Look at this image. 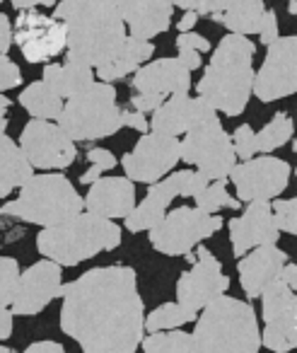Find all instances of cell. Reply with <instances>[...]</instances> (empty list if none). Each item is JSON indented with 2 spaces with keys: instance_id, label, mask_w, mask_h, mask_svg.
Returning a JSON list of instances; mask_svg holds the SVG:
<instances>
[{
  "instance_id": "c3c4849f",
  "label": "cell",
  "mask_w": 297,
  "mask_h": 353,
  "mask_svg": "<svg viewBox=\"0 0 297 353\" xmlns=\"http://www.w3.org/2000/svg\"><path fill=\"white\" fill-rule=\"evenodd\" d=\"M280 281H283V283H285L290 290H297V266L292 264V261H287V264L283 266Z\"/></svg>"
},
{
  "instance_id": "4dcf8cb0",
  "label": "cell",
  "mask_w": 297,
  "mask_h": 353,
  "mask_svg": "<svg viewBox=\"0 0 297 353\" xmlns=\"http://www.w3.org/2000/svg\"><path fill=\"white\" fill-rule=\"evenodd\" d=\"M196 314L186 310L179 303H165L160 307H155L150 314L145 317V332L155 334V332H170V329H179L189 322H196Z\"/></svg>"
},
{
  "instance_id": "60d3db41",
  "label": "cell",
  "mask_w": 297,
  "mask_h": 353,
  "mask_svg": "<svg viewBox=\"0 0 297 353\" xmlns=\"http://www.w3.org/2000/svg\"><path fill=\"white\" fill-rule=\"evenodd\" d=\"M174 44H176V49H194V51H198V54L210 51V41L205 39V37L196 34V32H179Z\"/></svg>"
},
{
  "instance_id": "ab89813d",
  "label": "cell",
  "mask_w": 297,
  "mask_h": 353,
  "mask_svg": "<svg viewBox=\"0 0 297 353\" xmlns=\"http://www.w3.org/2000/svg\"><path fill=\"white\" fill-rule=\"evenodd\" d=\"M167 97H162V94H150V92H136L131 97V109H136V112L141 114H152L157 107H160L162 102H165Z\"/></svg>"
},
{
  "instance_id": "4316f807",
  "label": "cell",
  "mask_w": 297,
  "mask_h": 353,
  "mask_svg": "<svg viewBox=\"0 0 297 353\" xmlns=\"http://www.w3.org/2000/svg\"><path fill=\"white\" fill-rule=\"evenodd\" d=\"M30 176H34V167L22 155L20 145L0 133V199L10 196Z\"/></svg>"
},
{
  "instance_id": "ee69618b",
  "label": "cell",
  "mask_w": 297,
  "mask_h": 353,
  "mask_svg": "<svg viewBox=\"0 0 297 353\" xmlns=\"http://www.w3.org/2000/svg\"><path fill=\"white\" fill-rule=\"evenodd\" d=\"M176 61H179V63L184 65L189 73H194V70L201 68V54H198V51H194V49H179Z\"/></svg>"
},
{
  "instance_id": "d590c367",
  "label": "cell",
  "mask_w": 297,
  "mask_h": 353,
  "mask_svg": "<svg viewBox=\"0 0 297 353\" xmlns=\"http://www.w3.org/2000/svg\"><path fill=\"white\" fill-rule=\"evenodd\" d=\"M271 213L278 232L297 235V199H276L271 203Z\"/></svg>"
},
{
  "instance_id": "e0dca14e",
  "label": "cell",
  "mask_w": 297,
  "mask_h": 353,
  "mask_svg": "<svg viewBox=\"0 0 297 353\" xmlns=\"http://www.w3.org/2000/svg\"><path fill=\"white\" fill-rule=\"evenodd\" d=\"M227 288L229 279L223 274V264L215 259L210 250L198 247L191 269L176 281V303L191 312H198L215 298L227 293Z\"/></svg>"
},
{
  "instance_id": "f907efd6",
  "label": "cell",
  "mask_w": 297,
  "mask_h": 353,
  "mask_svg": "<svg viewBox=\"0 0 297 353\" xmlns=\"http://www.w3.org/2000/svg\"><path fill=\"white\" fill-rule=\"evenodd\" d=\"M196 22H198V15H196V12H184V17L176 22V27H179V32H191L196 27Z\"/></svg>"
},
{
  "instance_id": "7402d4cb",
  "label": "cell",
  "mask_w": 297,
  "mask_h": 353,
  "mask_svg": "<svg viewBox=\"0 0 297 353\" xmlns=\"http://www.w3.org/2000/svg\"><path fill=\"white\" fill-rule=\"evenodd\" d=\"M112 3L131 37L145 41L170 30L174 15V6L170 0H112Z\"/></svg>"
},
{
  "instance_id": "b9f144b4",
  "label": "cell",
  "mask_w": 297,
  "mask_h": 353,
  "mask_svg": "<svg viewBox=\"0 0 297 353\" xmlns=\"http://www.w3.org/2000/svg\"><path fill=\"white\" fill-rule=\"evenodd\" d=\"M121 123L138 133H147L150 131V121L145 119V114L136 112V109H121Z\"/></svg>"
},
{
  "instance_id": "1f68e13d",
  "label": "cell",
  "mask_w": 297,
  "mask_h": 353,
  "mask_svg": "<svg viewBox=\"0 0 297 353\" xmlns=\"http://www.w3.org/2000/svg\"><path fill=\"white\" fill-rule=\"evenodd\" d=\"M292 133H295V126H292L290 114L278 112L276 117H273L271 121H268L266 126L256 133V152L268 155V152L278 150V148H283L287 141H290Z\"/></svg>"
},
{
  "instance_id": "74e56055",
  "label": "cell",
  "mask_w": 297,
  "mask_h": 353,
  "mask_svg": "<svg viewBox=\"0 0 297 353\" xmlns=\"http://www.w3.org/2000/svg\"><path fill=\"white\" fill-rule=\"evenodd\" d=\"M22 85V73L10 59L8 54H0V92H6V90L12 88H20Z\"/></svg>"
},
{
  "instance_id": "816d5d0a",
  "label": "cell",
  "mask_w": 297,
  "mask_h": 353,
  "mask_svg": "<svg viewBox=\"0 0 297 353\" xmlns=\"http://www.w3.org/2000/svg\"><path fill=\"white\" fill-rule=\"evenodd\" d=\"M8 109H10V99L0 92V112H8Z\"/></svg>"
},
{
  "instance_id": "ba28073f",
  "label": "cell",
  "mask_w": 297,
  "mask_h": 353,
  "mask_svg": "<svg viewBox=\"0 0 297 353\" xmlns=\"http://www.w3.org/2000/svg\"><path fill=\"white\" fill-rule=\"evenodd\" d=\"M223 228V218L215 213H205L201 208L181 206L165 213L150 232V245L160 254L167 256H184L194 252L203 240L213 237Z\"/></svg>"
},
{
  "instance_id": "9f6ffc18",
  "label": "cell",
  "mask_w": 297,
  "mask_h": 353,
  "mask_svg": "<svg viewBox=\"0 0 297 353\" xmlns=\"http://www.w3.org/2000/svg\"><path fill=\"white\" fill-rule=\"evenodd\" d=\"M0 3H3V0H0Z\"/></svg>"
},
{
  "instance_id": "ffe728a7",
  "label": "cell",
  "mask_w": 297,
  "mask_h": 353,
  "mask_svg": "<svg viewBox=\"0 0 297 353\" xmlns=\"http://www.w3.org/2000/svg\"><path fill=\"white\" fill-rule=\"evenodd\" d=\"M215 117H218V112L210 104H205L201 97L172 94L152 112L150 131L165 133V136H184L194 126Z\"/></svg>"
},
{
  "instance_id": "603a6c76",
  "label": "cell",
  "mask_w": 297,
  "mask_h": 353,
  "mask_svg": "<svg viewBox=\"0 0 297 353\" xmlns=\"http://www.w3.org/2000/svg\"><path fill=\"white\" fill-rule=\"evenodd\" d=\"M85 208L107 221L126 218L136 208V182L128 176H99L97 182L90 184Z\"/></svg>"
},
{
  "instance_id": "11a10c76",
  "label": "cell",
  "mask_w": 297,
  "mask_h": 353,
  "mask_svg": "<svg viewBox=\"0 0 297 353\" xmlns=\"http://www.w3.org/2000/svg\"><path fill=\"white\" fill-rule=\"evenodd\" d=\"M0 353H15L12 348H6V346H0Z\"/></svg>"
},
{
  "instance_id": "7bdbcfd3",
  "label": "cell",
  "mask_w": 297,
  "mask_h": 353,
  "mask_svg": "<svg viewBox=\"0 0 297 353\" xmlns=\"http://www.w3.org/2000/svg\"><path fill=\"white\" fill-rule=\"evenodd\" d=\"M12 46V22L8 15L0 12V54H8Z\"/></svg>"
},
{
  "instance_id": "2e32d148",
  "label": "cell",
  "mask_w": 297,
  "mask_h": 353,
  "mask_svg": "<svg viewBox=\"0 0 297 353\" xmlns=\"http://www.w3.org/2000/svg\"><path fill=\"white\" fill-rule=\"evenodd\" d=\"M290 165L278 157L263 155L252 157L232 167L229 179L237 189V201L252 203V201H271L280 196L290 184Z\"/></svg>"
},
{
  "instance_id": "db71d44e",
  "label": "cell",
  "mask_w": 297,
  "mask_h": 353,
  "mask_svg": "<svg viewBox=\"0 0 297 353\" xmlns=\"http://www.w3.org/2000/svg\"><path fill=\"white\" fill-rule=\"evenodd\" d=\"M287 10H290V15H295V12H297V0H290V6H287Z\"/></svg>"
},
{
  "instance_id": "8fae6325",
  "label": "cell",
  "mask_w": 297,
  "mask_h": 353,
  "mask_svg": "<svg viewBox=\"0 0 297 353\" xmlns=\"http://www.w3.org/2000/svg\"><path fill=\"white\" fill-rule=\"evenodd\" d=\"M261 346L276 353L297 348V295L280 279L261 293Z\"/></svg>"
},
{
  "instance_id": "f6af8a7d",
  "label": "cell",
  "mask_w": 297,
  "mask_h": 353,
  "mask_svg": "<svg viewBox=\"0 0 297 353\" xmlns=\"http://www.w3.org/2000/svg\"><path fill=\"white\" fill-rule=\"evenodd\" d=\"M170 3L184 12H196L198 17H205V0H170Z\"/></svg>"
},
{
  "instance_id": "bcb514c9",
  "label": "cell",
  "mask_w": 297,
  "mask_h": 353,
  "mask_svg": "<svg viewBox=\"0 0 297 353\" xmlns=\"http://www.w3.org/2000/svg\"><path fill=\"white\" fill-rule=\"evenodd\" d=\"M25 353H65V348L59 341H34Z\"/></svg>"
},
{
  "instance_id": "e575fe53",
  "label": "cell",
  "mask_w": 297,
  "mask_h": 353,
  "mask_svg": "<svg viewBox=\"0 0 297 353\" xmlns=\"http://www.w3.org/2000/svg\"><path fill=\"white\" fill-rule=\"evenodd\" d=\"M85 157H88L92 167H90L88 172H83V174H80V182H83V184H94L99 176L104 174V172L114 170V167L119 165V160L114 157V152L112 150H104V148H90Z\"/></svg>"
},
{
  "instance_id": "7dc6e473",
  "label": "cell",
  "mask_w": 297,
  "mask_h": 353,
  "mask_svg": "<svg viewBox=\"0 0 297 353\" xmlns=\"http://www.w3.org/2000/svg\"><path fill=\"white\" fill-rule=\"evenodd\" d=\"M10 334H12V310L0 307V341L10 339Z\"/></svg>"
},
{
  "instance_id": "9c48e42d",
  "label": "cell",
  "mask_w": 297,
  "mask_h": 353,
  "mask_svg": "<svg viewBox=\"0 0 297 353\" xmlns=\"http://www.w3.org/2000/svg\"><path fill=\"white\" fill-rule=\"evenodd\" d=\"M179 148L181 160L186 165H194L201 174L208 176L210 182L227 179L232 167L237 165L232 141H229L227 131L223 128L218 117L186 131L184 138L179 141Z\"/></svg>"
},
{
  "instance_id": "d6986e66",
  "label": "cell",
  "mask_w": 297,
  "mask_h": 353,
  "mask_svg": "<svg viewBox=\"0 0 297 353\" xmlns=\"http://www.w3.org/2000/svg\"><path fill=\"white\" fill-rule=\"evenodd\" d=\"M229 242H232L234 256H244L254 247L276 245L280 232L273 223L271 201H252L247 203L242 216L229 221Z\"/></svg>"
},
{
  "instance_id": "5b68a950",
  "label": "cell",
  "mask_w": 297,
  "mask_h": 353,
  "mask_svg": "<svg viewBox=\"0 0 297 353\" xmlns=\"http://www.w3.org/2000/svg\"><path fill=\"white\" fill-rule=\"evenodd\" d=\"M121 245V228L114 221L78 213L70 221L54 228H44L37 235V250L44 259L59 266H78L102 252H112Z\"/></svg>"
},
{
  "instance_id": "44dd1931",
  "label": "cell",
  "mask_w": 297,
  "mask_h": 353,
  "mask_svg": "<svg viewBox=\"0 0 297 353\" xmlns=\"http://www.w3.org/2000/svg\"><path fill=\"white\" fill-rule=\"evenodd\" d=\"M287 264V254L278 245H263L249 250L244 256H239V283L247 298H261V293L280 279L283 266Z\"/></svg>"
},
{
  "instance_id": "8992f818",
  "label": "cell",
  "mask_w": 297,
  "mask_h": 353,
  "mask_svg": "<svg viewBox=\"0 0 297 353\" xmlns=\"http://www.w3.org/2000/svg\"><path fill=\"white\" fill-rule=\"evenodd\" d=\"M85 211V199L63 174H34L20 187V196L0 206V216L32 225L54 228Z\"/></svg>"
},
{
  "instance_id": "f5cc1de1",
  "label": "cell",
  "mask_w": 297,
  "mask_h": 353,
  "mask_svg": "<svg viewBox=\"0 0 297 353\" xmlns=\"http://www.w3.org/2000/svg\"><path fill=\"white\" fill-rule=\"evenodd\" d=\"M8 131V117L6 112H0V133H6Z\"/></svg>"
},
{
  "instance_id": "4fadbf2b",
  "label": "cell",
  "mask_w": 297,
  "mask_h": 353,
  "mask_svg": "<svg viewBox=\"0 0 297 353\" xmlns=\"http://www.w3.org/2000/svg\"><path fill=\"white\" fill-rule=\"evenodd\" d=\"M20 150L37 170H65L78 157L75 141L54 121L32 119L20 133Z\"/></svg>"
},
{
  "instance_id": "3957f363",
  "label": "cell",
  "mask_w": 297,
  "mask_h": 353,
  "mask_svg": "<svg viewBox=\"0 0 297 353\" xmlns=\"http://www.w3.org/2000/svg\"><path fill=\"white\" fill-rule=\"evenodd\" d=\"M254 41L242 34H227L213 51L203 78L196 90L205 104L227 117H239L247 109L254 85Z\"/></svg>"
},
{
  "instance_id": "30bf717a",
  "label": "cell",
  "mask_w": 297,
  "mask_h": 353,
  "mask_svg": "<svg viewBox=\"0 0 297 353\" xmlns=\"http://www.w3.org/2000/svg\"><path fill=\"white\" fill-rule=\"evenodd\" d=\"M208 176L201 174L198 170H181V172H172L170 176L160 179V182L150 184L147 189V196L141 203H136L131 213H128L123 221H126V230L128 232H143V230H152L157 223L165 218L167 206L174 201L176 196H191L201 194L208 187Z\"/></svg>"
},
{
  "instance_id": "d6a6232c",
  "label": "cell",
  "mask_w": 297,
  "mask_h": 353,
  "mask_svg": "<svg viewBox=\"0 0 297 353\" xmlns=\"http://www.w3.org/2000/svg\"><path fill=\"white\" fill-rule=\"evenodd\" d=\"M196 208L205 213H218L223 208H239V201L234 196H229L227 192V179H218V182H208V187L203 189L201 194L194 196Z\"/></svg>"
},
{
  "instance_id": "cb8c5ba5",
  "label": "cell",
  "mask_w": 297,
  "mask_h": 353,
  "mask_svg": "<svg viewBox=\"0 0 297 353\" xmlns=\"http://www.w3.org/2000/svg\"><path fill=\"white\" fill-rule=\"evenodd\" d=\"M136 92H150L172 97V94H189L191 73L176 59H160L141 65L131 80Z\"/></svg>"
},
{
  "instance_id": "52a82bcc",
  "label": "cell",
  "mask_w": 297,
  "mask_h": 353,
  "mask_svg": "<svg viewBox=\"0 0 297 353\" xmlns=\"http://www.w3.org/2000/svg\"><path fill=\"white\" fill-rule=\"evenodd\" d=\"M59 126L73 141H102L114 136L123 126L114 85L94 80L83 92L65 99Z\"/></svg>"
},
{
  "instance_id": "6da1fadb",
  "label": "cell",
  "mask_w": 297,
  "mask_h": 353,
  "mask_svg": "<svg viewBox=\"0 0 297 353\" xmlns=\"http://www.w3.org/2000/svg\"><path fill=\"white\" fill-rule=\"evenodd\" d=\"M61 329L85 353H136L145 305L131 266H97L61 290Z\"/></svg>"
},
{
  "instance_id": "836d02e7",
  "label": "cell",
  "mask_w": 297,
  "mask_h": 353,
  "mask_svg": "<svg viewBox=\"0 0 297 353\" xmlns=\"http://www.w3.org/2000/svg\"><path fill=\"white\" fill-rule=\"evenodd\" d=\"M20 264L12 256H0V307H10L20 283Z\"/></svg>"
},
{
  "instance_id": "8d00e7d4",
  "label": "cell",
  "mask_w": 297,
  "mask_h": 353,
  "mask_svg": "<svg viewBox=\"0 0 297 353\" xmlns=\"http://www.w3.org/2000/svg\"><path fill=\"white\" fill-rule=\"evenodd\" d=\"M232 141V150H234V157L239 160H252L256 155V133L249 123H242V126L234 128V133L229 136Z\"/></svg>"
},
{
  "instance_id": "83f0119b",
  "label": "cell",
  "mask_w": 297,
  "mask_h": 353,
  "mask_svg": "<svg viewBox=\"0 0 297 353\" xmlns=\"http://www.w3.org/2000/svg\"><path fill=\"white\" fill-rule=\"evenodd\" d=\"M41 80H44L59 97L70 99L94 83V68L83 65V63H73V61H65L63 65L49 63V65H44Z\"/></svg>"
},
{
  "instance_id": "484cf974",
  "label": "cell",
  "mask_w": 297,
  "mask_h": 353,
  "mask_svg": "<svg viewBox=\"0 0 297 353\" xmlns=\"http://www.w3.org/2000/svg\"><path fill=\"white\" fill-rule=\"evenodd\" d=\"M155 54V46L152 41H145V39H136V37L128 34L126 41L121 44V49L107 61V63L97 65L94 68V75H97L102 83H114V80H121L126 75L136 73L145 61L152 59Z\"/></svg>"
},
{
  "instance_id": "7c38bea8",
  "label": "cell",
  "mask_w": 297,
  "mask_h": 353,
  "mask_svg": "<svg viewBox=\"0 0 297 353\" xmlns=\"http://www.w3.org/2000/svg\"><path fill=\"white\" fill-rule=\"evenodd\" d=\"M12 41L27 63H46L65 51L68 30L61 20L37 10H20L12 27Z\"/></svg>"
},
{
  "instance_id": "f546056e",
  "label": "cell",
  "mask_w": 297,
  "mask_h": 353,
  "mask_svg": "<svg viewBox=\"0 0 297 353\" xmlns=\"http://www.w3.org/2000/svg\"><path fill=\"white\" fill-rule=\"evenodd\" d=\"M145 353H203L196 339L186 332H155L150 336H143L141 341Z\"/></svg>"
},
{
  "instance_id": "9a60e30c",
  "label": "cell",
  "mask_w": 297,
  "mask_h": 353,
  "mask_svg": "<svg viewBox=\"0 0 297 353\" xmlns=\"http://www.w3.org/2000/svg\"><path fill=\"white\" fill-rule=\"evenodd\" d=\"M297 92V37H278L268 44L266 59L258 73H254L252 94L261 102L290 97Z\"/></svg>"
},
{
  "instance_id": "681fc988",
  "label": "cell",
  "mask_w": 297,
  "mask_h": 353,
  "mask_svg": "<svg viewBox=\"0 0 297 353\" xmlns=\"http://www.w3.org/2000/svg\"><path fill=\"white\" fill-rule=\"evenodd\" d=\"M10 3L15 10H34V8H39V6L51 8L56 0H10Z\"/></svg>"
},
{
  "instance_id": "ac0fdd59",
  "label": "cell",
  "mask_w": 297,
  "mask_h": 353,
  "mask_svg": "<svg viewBox=\"0 0 297 353\" xmlns=\"http://www.w3.org/2000/svg\"><path fill=\"white\" fill-rule=\"evenodd\" d=\"M61 269L63 266H59L56 261L41 259L27 271H22L15 300L10 305L12 314L32 317V314H39L56 298H61V290H63V271Z\"/></svg>"
},
{
  "instance_id": "277c9868",
  "label": "cell",
  "mask_w": 297,
  "mask_h": 353,
  "mask_svg": "<svg viewBox=\"0 0 297 353\" xmlns=\"http://www.w3.org/2000/svg\"><path fill=\"white\" fill-rule=\"evenodd\" d=\"M191 336L203 353H258L261 351V329L256 310L249 303L229 295H220L208 303L196 317Z\"/></svg>"
},
{
  "instance_id": "f1b7e54d",
  "label": "cell",
  "mask_w": 297,
  "mask_h": 353,
  "mask_svg": "<svg viewBox=\"0 0 297 353\" xmlns=\"http://www.w3.org/2000/svg\"><path fill=\"white\" fill-rule=\"evenodd\" d=\"M20 104L32 114L34 119H44V121H59L61 112H63V97L54 92L44 80L39 83H32L22 90L20 94Z\"/></svg>"
},
{
  "instance_id": "f35d334b",
  "label": "cell",
  "mask_w": 297,
  "mask_h": 353,
  "mask_svg": "<svg viewBox=\"0 0 297 353\" xmlns=\"http://www.w3.org/2000/svg\"><path fill=\"white\" fill-rule=\"evenodd\" d=\"M258 39H261L263 46L273 44V41L280 37V32H278V17L273 10H263V17H261V25H258Z\"/></svg>"
},
{
  "instance_id": "7a4b0ae2",
  "label": "cell",
  "mask_w": 297,
  "mask_h": 353,
  "mask_svg": "<svg viewBox=\"0 0 297 353\" xmlns=\"http://www.w3.org/2000/svg\"><path fill=\"white\" fill-rule=\"evenodd\" d=\"M54 17L68 30L65 61L90 68L107 63L128 37L112 0H61Z\"/></svg>"
},
{
  "instance_id": "5bb4252c",
  "label": "cell",
  "mask_w": 297,
  "mask_h": 353,
  "mask_svg": "<svg viewBox=\"0 0 297 353\" xmlns=\"http://www.w3.org/2000/svg\"><path fill=\"white\" fill-rule=\"evenodd\" d=\"M181 160V148L176 136L147 131L138 138L136 148L126 152L121 160L123 172L131 182L155 184L162 176H167Z\"/></svg>"
},
{
  "instance_id": "d4e9b609",
  "label": "cell",
  "mask_w": 297,
  "mask_h": 353,
  "mask_svg": "<svg viewBox=\"0 0 297 353\" xmlns=\"http://www.w3.org/2000/svg\"><path fill=\"white\" fill-rule=\"evenodd\" d=\"M263 10V0H205V17L223 25L229 34H256Z\"/></svg>"
}]
</instances>
